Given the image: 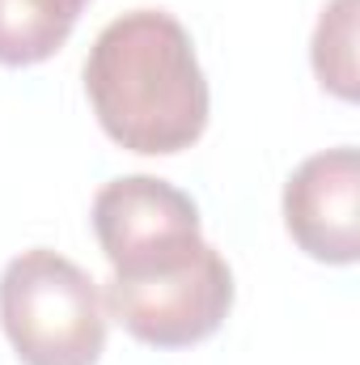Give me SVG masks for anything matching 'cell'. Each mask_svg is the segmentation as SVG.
I'll return each mask as SVG.
<instances>
[{
  "mask_svg": "<svg viewBox=\"0 0 360 365\" xmlns=\"http://www.w3.org/2000/svg\"><path fill=\"white\" fill-rule=\"evenodd\" d=\"M85 93L102 132L132 153H182L208 128V77L166 9H132L102 26L85 56Z\"/></svg>",
  "mask_w": 360,
  "mask_h": 365,
  "instance_id": "6da1fadb",
  "label": "cell"
},
{
  "mask_svg": "<svg viewBox=\"0 0 360 365\" xmlns=\"http://www.w3.org/2000/svg\"><path fill=\"white\" fill-rule=\"evenodd\" d=\"M0 327L21 365H97L106 349L97 280L47 247H30L0 272Z\"/></svg>",
  "mask_w": 360,
  "mask_h": 365,
  "instance_id": "7a4b0ae2",
  "label": "cell"
},
{
  "mask_svg": "<svg viewBox=\"0 0 360 365\" xmlns=\"http://www.w3.org/2000/svg\"><path fill=\"white\" fill-rule=\"evenodd\" d=\"M106 314L153 349H191L208 340L233 310V272L203 242L186 264L149 276H110L102 289Z\"/></svg>",
  "mask_w": 360,
  "mask_h": 365,
  "instance_id": "3957f363",
  "label": "cell"
},
{
  "mask_svg": "<svg viewBox=\"0 0 360 365\" xmlns=\"http://www.w3.org/2000/svg\"><path fill=\"white\" fill-rule=\"evenodd\" d=\"M93 234L110 276H149L186 264L199 247V208L195 200L157 179V175H123L93 195Z\"/></svg>",
  "mask_w": 360,
  "mask_h": 365,
  "instance_id": "277c9868",
  "label": "cell"
},
{
  "mask_svg": "<svg viewBox=\"0 0 360 365\" xmlns=\"http://www.w3.org/2000/svg\"><path fill=\"white\" fill-rule=\"evenodd\" d=\"M284 225L318 264H356L360 255V153L352 145L305 158L284 182Z\"/></svg>",
  "mask_w": 360,
  "mask_h": 365,
  "instance_id": "5b68a950",
  "label": "cell"
},
{
  "mask_svg": "<svg viewBox=\"0 0 360 365\" xmlns=\"http://www.w3.org/2000/svg\"><path fill=\"white\" fill-rule=\"evenodd\" d=\"M90 0H0V64L30 68L51 60Z\"/></svg>",
  "mask_w": 360,
  "mask_h": 365,
  "instance_id": "8992f818",
  "label": "cell"
},
{
  "mask_svg": "<svg viewBox=\"0 0 360 365\" xmlns=\"http://www.w3.org/2000/svg\"><path fill=\"white\" fill-rule=\"evenodd\" d=\"M356 4L360 0H331L314 26V73L322 90L352 102L356 98Z\"/></svg>",
  "mask_w": 360,
  "mask_h": 365,
  "instance_id": "52a82bcc",
  "label": "cell"
}]
</instances>
